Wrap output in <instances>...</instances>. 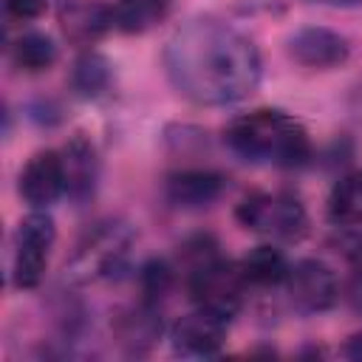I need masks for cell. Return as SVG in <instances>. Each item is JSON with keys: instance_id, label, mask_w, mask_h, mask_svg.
<instances>
[{"instance_id": "12", "label": "cell", "mask_w": 362, "mask_h": 362, "mask_svg": "<svg viewBox=\"0 0 362 362\" xmlns=\"http://www.w3.org/2000/svg\"><path fill=\"white\" fill-rule=\"evenodd\" d=\"M59 23L71 42L90 45L99 37H105L107 28H113V6L99 0H74L62 6Z\"/></svg>"}, {"instance_id": "4", "label": "cell", "mask_w": 362, "mask_h": 362, "mask_svg": "<svg viewBox=\"0 0 362 362\" xmlns=\"http://www.w3.org/2000/svg\"><path fill=\"white\" fill-rule=\"evenodd\" d=\"M130 243H133V232L127 223L119 221L96 223V229L88 232L85 240L76 246L65 272L74 283H93L99 277H110L124 263Z\"/></svg>"}, {"instance_id": "10", "label": "cell", "mask_w": 362, "mask_h": 362, "mask_svg": "<svg viewBox=\"0 0 362 362\" xmlns=\"http://www.w3.org/2000/svg\"><path fill=\"white\" fill-rule=\"evenodd\" d=\"M226 322L229 320L198 308L173 325V348L187 356H212L226 339Z\"/></svg>"}, {"instance_id": "8", "label": "cell", "mask_w": 362, "mask_h": 362, "mask_svg": "<svg viewBox=\"0 0 362 362\" xmlns=\"http://www.w3.org/2000/svg\"><path fill=\"white\" fill-rule=\"evenodd\" d=\"M65 192V167L62 153L40 150L34 153L20 173V195L34 209H45Z\"/></svg>"}, {"instance_id": "22", "label": "cell", "mask_w": 362, "mask_h": 362, "mask_svg": "<svg viewBox=\"0 0 362 362\" xmlns=\"http://www.w3.org/2000/svg\"><path fill=\"white\" fill-rule=\"evenodd\" d=\"M351 269H354V277H351V300H354L356 308H362V240L354 243Z\"/></svg>"}, {"instance_id": "5", "label": "cell", "mask_w": 362, "mask_h": 362, "mask_svg": "<svg viewBox=\"0 0 362 362\" xmlns=\"http://www.w3.org/2000/svg\"><path fill=\"white\" fill-rule=\"evenodd\" d=\"M238 221L260 235L294 240L305 232V206L291 192H252L238 204Z\"/></svg>"}, {"instance_id": "1", "label": "cell", "mask_w": 362, "mask_h": 362, "mask_svg": "<svg viewBox=\"0 0 362 362\" xmlns=\"http://www.w3.org/2000/svg\"><path fill=\"white\" fill-rule=\"evenodd\" d=\"M164 68L173 88L195 105H232L260 82V54L238 28L201 17L181 25L167 48Z\"/></svg>"}, {"instance_id": "3", "label": "cell", "mask_w": 362, "mask_h": 362, "mask_svg": "<svg viewBox=\"0 0 362 362\" xmlns=\"http://www.w3.org/2000/svg\"><path fill=\"white\" fill-rule=\"evenodd\" d=\"M246 277L240 272V263L212 257L192 272H187V291L192 303L204 311H212L223 320H232L246 297Z\"/></svg>"}, {"instance_id": "15", "label": "cell", "mask_w": 362, "mask_h": 362, "mask_svg": "<svg viewBox=\"0 0 362 362\" xmlns=\"http://www.w3.org/2000/svg\"><path fill=\"white\" fill-rule=\"evenodd\" d=\"M328 218L337 226H362V170L342 175L328 195Z\"/></svg>"}, {"instance_id": "19", "label": "cell", "mask_w": 362, "mask_h": 362, "mask_svg": "<svg viewBox=\"0 0 362 362\" xmlns=\"http://www.w3.org/2000/svg\"><path fill=\"white\" fill-rule=\"evenodd\" d=\"M71 85L85 99L99 96L110 85V65H107V59L99 57V54L79 57L76 65H74V74H71Z\"/></svg>"}, {"instance_id": "23", "label": "cell", "mask_w": 362, "mask_h": 362, "mask_svg": "<svg viewBox=\"0 0 362 362\" xmlns=\"http://www.w3.org/2000/svg\"><path fill=\"white\" fill-rule=\"evenodd\" d=\"M345 356L362 362V334H354V337L345 342Z\"/></svg>"}, {"instance_id": "24", "label": "cell", "mask_w": 362, "mask_h": 362, "mask_svg": "<svg viewBox=\"0 0 362 362\" xmlns=\"http://www.w3.org/2000/svg\"><path fill=\"white\" fill-rule=\"evenodd\" d=\"M311 3H325V6H359L362 0H311Z\"/></svg>"}, {"instance_id": "13", "label": "cell", "mask_w": 362, "mask_h": 362, "mask_svg": "<svg viewBox=\"0 0 362 362\" xmlns=\"http://www.w3.org/2000/svg\"><path fill=\"white\" fill-rule=\"evenodd\" d=\"M113 334L119 339V345L127 354H144L156 345V339L161 337V314L156 311V303L141 300L133 308H124L116 320H113Z\"/></svg>"}, {"instance_id": "16", "label": "cell", "mask_w": 362, "mask_h": 362, "mask_svg": "<svg viewBox=\"0 0 362 362\" xmlns=\"http://www.w3.org/2000/svg\"><path fill=\"white\" fill-rule=\"evenodd\" d=\"M240 272L249 286H277V283H286L288 260L274 246H255L240 260Z\"/></svg>"}, {"instance_id": "21", "label": "cell", "mask_w": 362, "mask_h": 362, "mask_svg": "<svg viewBox=\"0 0 362 362\" xmlns=\"http://www.w3.org/2000/svg\"><path fill=\"white\" fill-rule=\"evenodd\" d=\"M48 8V0H6V11L14 20H37Z\"/></svg>"}, {"instance_id": "7", "label": "cell", "mask_w": 362, "mask_h": 362, "mask_svg": "<svg viewBox=\"0 0 362 362\" xmlns=\"http://www.w3.org/2000/svg\"><path fill=\"white\" fill-rule=\"evenodd\" d=\"M286 291H288V300L300 311L320 314L337 303L339 286H337V274L322 260H300L288 266Z\"/></svg>"}, {"instance_id": "17", "label": "cell", "mask_w": 362, "mask_h": 362, "mask_svg": "<svg viewBox=\"0 0 362 362\" xmlns=\"http://www.w3.org/2000/svg\"><path fill=\"white\" fill-rule=\"evenodd\" d=\"M167 14V0H116L113 25L124 34H144Z\"/></svg>"}, {"instance_id": "2", "label": "cell", "mask_w": 362, "mask_h": 362, "mask_svg": "<svg viewBox=\"0 0 362 362\" xmlns=\"http://www.w3.org/2000/svg\"><path fill=\"white\" fill-rule=\"evenodd\" d=\"M223 139L232 153L255 164L297 167L311 156L305 127L274 107H260L232 119Z\"/></svg>"}, {"instance_id": "20", "label": "cell", "mask_w": 362, "mask_h": 362, "mask_svg": "<svg viewBox=\"0 0 362 362\" xmlns=\"http://www.w3.org/2000/svg\"><path fill=\"white\" fill-rule=\"evenodd\" d=\"M173 266L167 260H147L139 272V286L147 303H158L170 288H173Z\"/></svg>"}, {"instance_id": "9", "label": "cell", "mask_w": 362, "mask_h": 362, "mask_svg": "<svg viewBox=\"0 0 362 362\" xmlns=\"http://www.w3.org/2000/svg\"><path fill=\"white\" fill-rule=\"evenodd\" d=\"M288 54L294 62L305 68H337L348 59L351 45L342 34L322 28V25H305L288 37Z\"/></svg>"}, {"instance_id": "6", "label": "cell", "mask_w": 362, "mask_h": 362, "mask_svg": "<svg viewBox=\"0 0 362 362\" xmlns=\"http://www.w3.org/2000/svg\"><path fill=\"white\" fill-rule=\"evenodd\" d=\"M57 226L48 212H31L20 221L17 238H14V263H11V280L17 288H37L45 266L48 252L54 246Z\"/></svg>"}, {"instance_id": "14", "label": "cell", "mask_w": 362, "mask_h": 362, "mask_svg": "<svg viewBox=\"0 0 362 362\" xmlns=\"http://www.w3.org/2000/svg\"><path fill=\"white\" fill-rule=\"evenodd\" d=\"M62 167H65V192L74 201H85L93 195L96 187V175H99V161H96V150L93 144L76 133L65 150H62Z\"/></svg>"}, {"instance_id": "11", "label": "cell", "mask_w": 362, "mask_h": 362, "mask_svg": "<svg viewBox=\"0 0 362 362\" xmlns=\"http://www.w3.org/2000/svg\"><path fill=\"white\" fill-rule=\"evenodd\" d=\"M223 189H226V178L215 170H181V173H173L164 184L167 198L184 209L209 206L221 198Z\"/></svg>"}, {"instance_id": "18", "label": "cell", "mask_w": 362, "mask_h": 362, "mask_svg": "<svg viewBox=\"0 0 362 362\" xmlns=\"http://www.w3.org/2000/svg\"><path fill=\"white\" fill-rule=\"evenodd\" d=\"M11 59H14V65L20 71L40 74V71H48L57 62V45H54V40L48 34L28 31V34H23V37L14 40Z\"/></svg>"}]
</instances>
